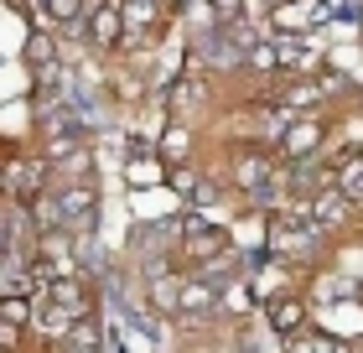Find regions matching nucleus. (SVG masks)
I'll use <instances>...</instances> for the list:
<instances>
[{"label":"nucleus","mask_w":363,"mask_h":353,"mask_svg":"<svg viewBox=\"0 0 363 353\" xmlns=\"http://www.w3.org/2000/svg\"><path fill=\"white\" fill-rule=\"evenodd\" d=\"M333 125H337V114H296L291 130L275 146V156L286 166H301V161L327 156V146H333Z\"/></svg>","instance_id":"obj_1"},{"label":"nucleus","mask_w":363,"mask_h":353,"mask_svg":"<svg viewBox=\"0 0 363 353\" xmlns=\"http://www.w3.org/2000/svg\"><path fill=\"white\" fill-rule=\"evenodd\" d=\"M52 203H57V229H68L73 239H89L94 224H99V182H57L52 188Z\"/></svg>","instance_id":"obj_2"},{"label":"nucleus","mask_w":363,"mask_h":353,"mask_svg":"<svg viewBox=\"0 0 363 353\" xmlns=\"http://www.w3.org/2000/svg\"><path fill=\"white\" fill-rule=\"evenodd\" d=\"M265 327L275 332L280 343H296V338H306L311 332V301L301 296V291H286V296H275V301H265Z\"/></svg>","instance_id":"obj_3"},{"label":"nucleus","mask_w":363,"mask_h":353,"mask_svg":"<svg viewBox=\"0 0 363 353\" xmlns=\"http://www.w3.org/2000/svg\"><path fill=\"white\" fill-rule=\"evenodd\" d=\"M89 47L99 58H120L125 47V0H109L89 16Z\"/></svg>","instance_id":"obj_4"},{"label":"nucleus","mask_w":363,"mask_h":353,"mask_svg":"<svg viewBox=\"0 0 363 353\" xmlns=\"http://www.w3.org/2000/svg\"><path fill=\"white\" fill-rule=\"evenodd\" d=\"M26 68L37 73V94H52V83L62 78V63H57V31H31L26 37Z\"/></svg>","instance_id":"obj_5"},{"label":"nucleus","mask_w":363,"mask_h":353,"mask_svg":"<svg viewBox=\"0 0 363 353\" xmlns=\"http://www.w3.org/2000/svg\"><path fill=\"white\" fill-rule=\"evenodd\" d=\"M156 156L167 166H192L197 161V130H192V120H172L167 130H161Z\"/></svg>","instance_id":"obj_6"},{"label":"nucleus","mask_w":363,"mask_h":353,"mask_svg":"<svg viewBox=\"0 0 363 353\" xmlns=\"http://www.w3.org/2000/svg\"><path fill=\"white\" fill-rule=\"evenodd\" d=\"M120 177H125V188H167L172 166L161 161L156 151H130L125 166H120Z\"/></svg>","instance_id":"obj_7"},{"label":"nucleus","mask_w":363,"mask_h":353,"mask_svg":"<svg viewBox=\"0 0 363 353\" xmlns=\"http://www.w3.org/2000/svg\"><path fill=\"white\" fill-rule=\"evenodd\" d=\"M255 307H259V296H255L250 276L228 281L223 291H218V322H250V312H255Z\"/></svg>","instance_id":"obj_8"},{"label":"nucleus","mask_w":363,"mask_h":353,"mask_svg":"<svg viewBox=\"0 0 363 353\" xmlns=\"http://www.w3.org/2000/svg\"><path fill=\"white\" fill-rule=\"evenodd\" d=\"M57 348H62V353H109V343H104V322H99V317H78V322L62 332Z\"/></svg>","instance_id":"obj_9"},{"label":"nucleus","mask_w":363,"mask_h":353,"mask_svg":"<svg viewBox=\"0 0 363 353\" xmlns=\"http://www.w3.org/2000/svg\"><path fill=\"white\" fill-rule=\"evenodd\" d=\"M244 78H255V83L280 78V47H275V37H259L250 53H244Z\"/></svg>","instance_id":"obj_10"},{"label":"nucleus","mask_w":363,"mask_h":353,"mask_svg":"<svg viewBox=\"0 0 363 353\" xmlns=\"http://www.w3.org/2000/svg\"><path fill=\"white\" fill-rule=\"evenodd\" d=\"M0 322L6 327H37V296H0Z\"/></svg>","instance_id":"obj_11"},{"label":"nucleus","mask_w":363,"mask_h":353,"mask_svg":"<svg viewBox=\"0 0 363 353\" xmlns=\"http://www.w3.org/2000/svg\"><path fill=\"white\" fill-rule=\"evenodd\" d=\"M197 177H203V172H197V166H172V177H167V188L182 197V203H192V192H197Z\"/></svg>","instance_id":"obj_12"},{"label":"nucleus","mask_w":363,"mask_h":353,"mask_svg":"<svg viewBox=\"0 0 363 353\" xmlns=\"http://www.w3.org/2000/svg\"><path fill=\"white\" fill-rule=\"evenodd\" d=\"M322 348H327V338H311V332L296 338V343H286V353H322Z\"/></svg>","instance_id":"obj_13"},{"label":"nucleus","mask_w":363,"mask_h":353,"mask_svg":"<svg viewBox=\"0 0 363 353\" xmlns=\"http://www.w3.org/2000/svg\"><path fill=\"white\" fill-rule=\"evenodd\" d=\"M208 6H213V11H218L223 21H228V16H239V6H244V0H208Z\"/></svg>","instance_id":"obj_14"},{"label":"nucleus","mask_w":363,"mask_h":353,"mask_svg":"<svg viewBox=\"0 0 363 353\" xmlns=\"http://www.w3.org/2000/svg\"><path fill=\"white\" fill-rule=\"evenodd\" d=\"M322 353H358V348H353V343H342V338H327V348H322Z\"/></svg>","instance_id":"obj_15"}]
</instances>
